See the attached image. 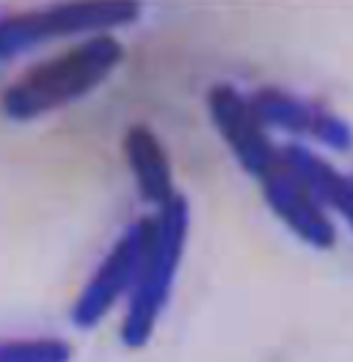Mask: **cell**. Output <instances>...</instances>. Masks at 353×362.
Returning <instances> with one entry per match:
<instances>
[{
	"label": "cell",
	"instance_id": "obj_1",
	"mask_svg": "<svg viewBox=\"0 0 353 362\" xmlns=\"http://www.w3.org/2000/svg\"><path fill=\"white\" fill-rule=\"evenodd\" d=\"M124 59V50L114 36L97 33L56 59L28 69L0 97V108L8 119L30 122L59 111L86 97L111 78Z\"/></svg>",
	"mask_w": 353,
	"mask_h": 362
},
{
	"label": "cell",
	"instance_id": "obj_2",
	"mask_svg": "<svg viewBox=\"0 0 353 362\" xmlns=\"http://www.w3.org/2000/svg\"><path fill=\"white\" fill-rule=\"evenodd\" d=\"M188 221H191V213L182 194L172 197L152 218V238L133 285L130 310L121 324V340L130 349L147 346L155 332V324L172 296V285L185 252Z\"/></svg>",
	"mask_w": 353,
	"mask_h": 362
},
{
	"label": "cell",
	"instance_id": "obj_3",
	"mask_svg": "<svg viewBox=\"0 0 353 362\" xmlns=\"http://www.w3.org/2000/svg\"><path fill=\"white\" fill-rule=\"evenodd\" d=\"M141 17L136 3H61L0 20V59H11L56 36L102 33Z\"/></svg>",
	"mask_w": 353,
	"mask_h": 362
},
{
	"label": "cell",
	"instance_id": "obj_4",
	"mask_svg": "<svg viewBox=\"0 0 353 362\" xmlns=\"http://www.w3.org/2000/svg\"><path fill=\"white\" fill-rule=\"evenodd\" d=\"M149 238H152V218H138L136 224L127 227V233L114 243V249L100 263L97 274L88 279L83 293L78 296V302L72 307L75 327H80V329L97 327L108 315V310L119 302V296L124 291H133Z\"/></svg>",
	"mask_w": 353,
	"mask_h": 362
},
{
	"label": "cell",
	"instance_id": "obj_5",
	"mask_svg": "<svg viewBox=\"0 0 353 362\" xmlns=\"http://www.w3.org/2000/svg\"><path fill=\"white\" fill-rule=\"evenodd\" d=\"M207 108L221 139L229 144L232 155L237 158V163L249 175L263 180L279 163L282 152L268 139L265 124L257 119L251 103L235 86H213V91L207 94Z\"/></svg>",
	"mask_w": 353,
	"mask_h": 362
},
{
	"label": "cell",
	"instance_id": "obj_6",
	"mask_svg": "<svg viewBox=\"0 0 353 362\" xmlns=\"http://www.w3.org/2000/svg\"><path fill=\"white\" fill-rule=\"evenodd\" d=\"M249 103L265 127L273 124V127H285L293 133L315 136L318 141H323L334 150H351L353 147L351 124L309 100H301L295 94L279 89H260Z\"/></svg>",
	"mask_w": 353,
	"mask_h": 362
},
{
	"label": "cell",
	"instance_id": "obj_7",
	"mask_svg": "<svg viewBox=\"0 0 353 362\" xmlns=\"http://www.w3.org/2000/svg\"><path fill=\"white\" fill-rule=\"evenodd\" d=\"M265 199L273 208V213L293 230L301 241L318 249L334 246V227L325 218L323 205L306 191V185L298 180L293 169L279 158V163L265 175L263 180Z\"/></svg>",
	"mask_w": 353,
	"mask_h": 362
},
{
	"label": "cell",
	"instance_id": "obj_8",
	"mask_svg": "<svg viewBox=\"0 0 353 362\" xmlns=\"http://www.w3.org/2000/svg\"><path fill=\"white\" fill-rule=\"evenodd\" d=\"M124 158L133 172V180L147 202L163 208L172 197H176L169 155L147 124H133L124 133Z\"/></svg>",
	"mask_w": 353,
	"mask_h": 362
},
{
	"label": "cell",
	"instance_id": "obj_9",
	"mask_svg": "<svg viewBox=\"0 0 353 362\" xmlns=\"http://www.w3.org/2000/svg\"><path fill=\"white\" fill-rule=\"evenodd\" d=\"M72 346L59 337L0 340V362H69Z\"/></svg>",
	"mask_w": 353,
	"mask_h": 362
},
{
	"label": "cell",
	"instance_id": "obj_10",
	"mask_svg": "<svg viewBox=\"0 0 353 362\" xmlns=\"http://www.w3.org/2000/svg\"><path fill=\"white\" fill-rule=\"evenodd\" d=\"M334 208L342 213L348 221H351L353 227V177H345V185H342V194L337 197V202H334Z\"/></svg>",
	"mask_w": 353,
	"mask_h": 362
}]
</instances>
